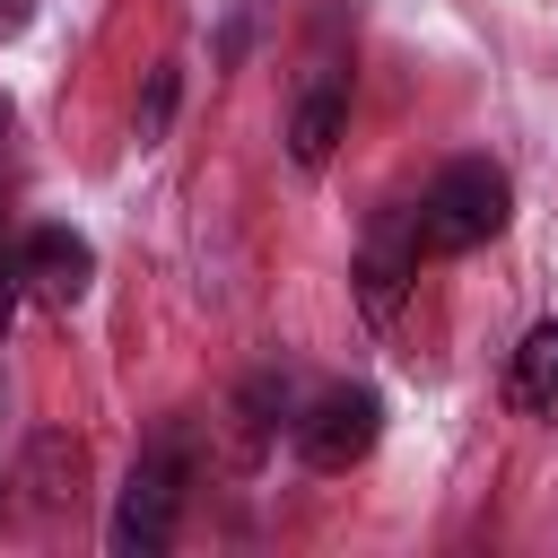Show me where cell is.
I'll use <instances>...</instances> for the list:
<instances>
[{
    "mask_svg": "<svg viewBox=\"0 0 558 558\" xmlns=\"http://www.w3.org/2000/svg\"><path fill=\"white\" fill-rule=\"evenodd\" d=\"M506 218H514V183H506V166H488V157H453V166L410 201L418 253H480L488 235H506Z\"/></svg>",
    "mask_w": 558,
    "mask_h": 558,
    "instance_id": "obj_1",
    "label": "cell"
},
{
    "mask_svg": "<svg viewBox=\"0 0 558 558\" xmlns=\"http://www.w3.org/2000/svg\"><path fill=\"white\" fill-rule=\"evenodd\" d=\"M183 488H192V436L166 427L131 480H122V506H113V558H157L174 541V514H183Z\"/></svg>",
    "mask_w": 558,
    "mask_h": 558,
    "instance_id": "obj_2",
    "label": "cell"
},
{
    "mask_svg": "<svg viewBox=\"0 0 558 558\" xmlns=\"http://www.w3.org/2000/svg\"><path fill=\"white\" fill-rule=\"evenodd\" d=\"M288 436H296V462H305V471H349V462L375 453L384 401H375V384H331V392H314V401L288 418Z\"/></svg>",
    "mask_w": 558,
    "mask_h": 558,
    "instance_id": "obj_3",
    "label": "cell"
},
{
    "mask_svg": "<svg viewBox=\"0 0 558 558\" xmlns=\"http://www.w3.org/2000/svg\"><path fill=\"white\" fill-rule=\"evenodd\" d=\"M17 270H26V296H35V305L70 314V305L87 296V279H96V244H87V235H70V227H26Z\"/></svg>",
    "mask_w": 558,
    "mask_h": 558,
    "instance_id": "obj_4",
    "label": "cell"
},
{
    "mask_svg": "<svg viewBox=\"0 0 558 558\" xmlns=\"http://www.w3.org/2000/svg\"><path fill=\"white\" fill-rule=\"evenodd\" d=\"M410 270H418V227H410V209H401V218L357 253V305H366L375 323H392V305H401Z\"/></svg>",
    "mask_w": 558,
    "mask_h": 558,
    "instance_id": "obj_5",
    "label": "cell"
},
{
    "mask_svg": "<svg viewBox=\"0 0 558 558\" xmlns=\"http://www.w3.org/2000/svg\"><path fill=\"white\" fill-rule=\"evenodd\" d=\"M340 122H349V78H340V70H314V78H305V96H296V113H288V157L314 174V166L331 157Z\"/></svg>",
    "mask_w": 558,
    "mask_h": 558,
    "instance_id": "obj_6",
    "label": "cell"
},
{
    "mask_svg": "<svg viewBox=\"0 0 558 558\" xmlns=\"http://www.w3.org/2000/svg\"><path fill=\"white\" fill-rule=\"evenodd\" d=\"M506 401L514 410H558V323H532L514 366H506Z\"/></svg>",
    "mask_w": 558,
    "mask_h": 558,
    "instance_id": "obj_7",
    "label": "cell"
},
{
    "mask_svg": "<svg viewBox=\"0 0 558 558\" xmlns=\"http://www.w3.org/2000/svg\"><path fill=\"white\" fill-rule=\"evenodd\" d=\"M235 418H244V462L270 445V427L288 418V375H253L244 392H235Z\"/></svg>",
    "mask_w": 558,
    "mask_h": 558,
    "instance_id": "obj_8",
    "label": "cell"
},
{
    "mask_svg": "<svg viewBox=\"0 0 558 558\" xmlns=\"http://www.w3.org/2000/svg\"><path fill=\"white\" fill-rule=\"evenodd\" d=\"M174 87H183V78H174V61H166V70L148 78V105H140V140H157V131H166V113H174Z\"/></svg>",
    "mask_w": 558,
    "mask_h": 558,
    "instance_id": "obj_9",
    "label": "cell"
},
{
    "mask_svg": "<svg viewBox=\"0 0 558 558\" xmlns=\"http://www.w3.org/2000/svg\"><path fill=\"white\" fill-rule=\"evenodd\" d=\"M17 305H26V270H17V253H0V340H9Z\"/></svg>",
    "mask_w": 558,
    "mask_h": 558,
    "instance_id": "obj_10",
    "label": "cell"
},
{
    "mask_svg": "<svg viewBox=\"0 0 558 558\" xmlns=\"http://www.w3.org/2000/svg\"><path fill=\"white\" fill-rule=\"evenodd\" d=\"M26 17H35V0H0V44H9V35H26Z\"/></svg>",
    "mask_w": 558,
    "mask_h": 558,
    "instance_id": "obj_11",
    "label": "cell"
},
{
    "mask_svg": "<svg viewBox=\"0 0 558 558\" xmlns=\"http://www.w3.org/2000/svg\"><path fill=\"white\" fill-rule=\"evenodd\" d=\"M0 131H9V96H0Z\"/></svg>",
    "mask_w": 558,
    "mask_h": 558,
    "instance_id": "obj_12",
    "label": "cell"
}]
</instances>
